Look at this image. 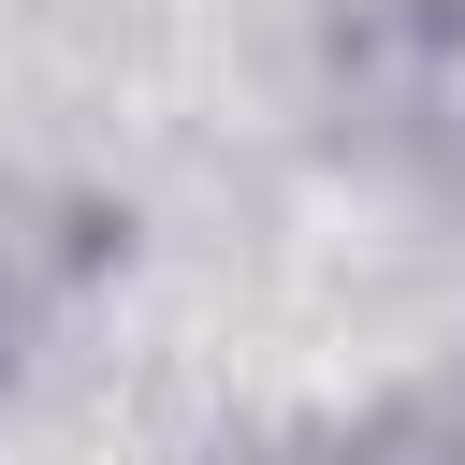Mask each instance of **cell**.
I'll use <instances>...</instances> for the list:
<instances>
[{
    "label": "cell",
    "mask_w": 465,
    "mask_h": 465,
    "mask_svg": "<svg viewBox=\"0 0 465 465\" xmlns=\"http://www.w3.org/2000/svg\"><path fill=\"white\" fill-rule=\"evenodd\" d=\"M73 291V247H44V232H15L0 218V378H15V349L44 334V305Z\"/></svg>",
    "instance_id": "cell-1"
},
{
    "label": "cell",
    "mask_w": 465,
    "mask_h": 465,
    "mask_svg": "<svg viewBox=\"0 0 465 465\" xmlns=\"http://www.w3.org/2000/svg\"><path fill=\"white\" fill-rule=\"evenodd\" d=\"M334 465H465V407L436 392V407H392V421H363Z\"/></svg>",
    "instance_id": "cell-2"
}]
</instances>
